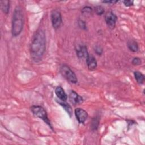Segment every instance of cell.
I'll list each match as a JSON object with an SVG mask.
<instances>
[{"label":"cell","mask_w":145,"mask_h":145,"mask_svg":"<svg viewBox=\"0 0 145 145\" xmlns=\"http://www.w3.org/2000/svg\"><path fill=\"white\" fill-rule=\"evenodd\" d=\"M46 49V37L42 29L37 30L33 36L30 53L33 61L35 62L40 61L43 57Z\"/></svg>","instance_id":"cell-1"},{"label":"cell","mask_w":145,"mask_h":145,"mask_svg":"<svg viewBox=\"0 0 145 145\" xmlns=\"http://www.w3.org/2000/svg\"><path fill=\"white\" fill-rule=\"evenodd\" d=\"M23 26L22 11L19 6L15 7L12 15L11 33L13 36H18L22 32Z\"/></svg>","instance_id":"cell-2"},{"label":"cell","mask_w":145,"mask_h":145,"mask_svg":"<svg viewBox=\"0 0 145 145\" xmlns=\"http://www.w3.org/2000/svg\"><path fill=\"white\" fill-rule=\"evenodd\" d=\"M31 109L33 114L35 116L42 120L53 130L52 126L48 118L46 112L43 107L39 105H33Z\"/></svg>","instance_id":"cell-3"},{"label":"cell","mask_w":145,"mask_h":145,"mask_svg":"<svg viewBox=\"0 0 145 145\" xmlns=\"http://www.w3.org/2000/svg\"><path fill=\"white\" fill-rule=\"evenodd\" d=\"M60 71L62 76L69 82L74 84L78 82V79L75 74L67 65H63L61 67Z\"/></svg>","instance_id":"cell-4"},{"label":"cell","mask_w":145,"mask_h":145,"mask_svg":"<svg viewBox=\"0 0 145 145\" xmlns=\"http://www.w3.org/2000/svg\"><path fill=\"white\" fill-rule=\"evenodd\" d=\"M51 21L53 27L57 29L59 28L62 23L61 12L57 10H54L51 12Z\"/></svg>","instance_id":"cell-5"},{"label":"cell","mask_w":145,"mask_h":145,"mask_svg":"<svg viewBox=\"0 0 145 145\" xmlns=\"http://www.w3.org/2000/svg\"><path fill=\"white\" fill-rule=\"evenodd\" d=\"M117 19V16L112 11L108 12L105 15V22L108 27L110 29L114 28Z\"/></svg>","instance_id":"cell-6"},{"label":"cell","mask_w":145,"mask_h":145,"mask_svg":"<svg viewBox=\"0 0 145 145\" xmlns=\"http://www.w3.org/2000/svg\"><path fill=\"white\" fill-rule=\"evenodd\" d=\"M75 114L78 121L80 123H84L88 117L87 112L82 108H76L75 110Z\"/></svg>","instance_id":"cell-7"},{"label":"cell","mask_w":145,"mask_h":145,"mask_svg":"<svg viewBox=\"0 0 145 145\" xmlns=\"http://www.w3.org/2000/svg\"><path fill=\"white\" fill-rule=\"evenodd\" d=\"M69 98L71 103L74 105L82 103L83 101V98L73 90L70 91L69 95Z\"/></svg>","instance_id":"cell-8"},{"label":"cell","mask_w":145,"mask_h":145,"mask_svg":"<svg viewBox=\"0 0 145 145\" xmlns=\"http://www.w3.org/2000/svg\"><path fill=\"white\" fill-rule=\"evenodd\" d=\"M76 55L79 58H86L88 55L87 46L84 45H80L76 48Z\"/></svg>","instance_id":"cell-9"},{"label":"cell","mask_w":145,"mask_h":145,"mask_svg":"<svg viewBox=\"0 0 145 145\" xmlns=\"http://www.w3.org/2000/svg\"><path fill=\"white\" fill-rule=\"evenodd\" d=\"M86 59V63L88 69L92 70L96 68L97 65V61L93 55L88 54V56Z\"/></svg>","instance_id":"cell-10"},{"label":"cell","mask_w":145,"mask_h":145,"mask_svg":"<svg viewBox=\"0 0 145 145\" xmlns=\"http://www.w3.org/2000/svg\"><path fill=\"white\" fill-rule=\"evenodd\" d=\"M55 93L60 100L66 101L67 99V95L65 93L63 88L61 86H58L56 88Z\"/></svg>","instance_id":"cell-11"},{"label":"cell","mask_w":145,"mask_h":145,"mask_svg":"<svg viewBox=\"0 0 145 145\" xmlns=\"http://www.w3.org/2000/svg\"><path fill=\"white\" fill-rule=\"evenodd\" d=\"M1 8L2 12L6 14H8L10 8V1L7 0L1 1Z\"/></svg>","instance_id":"cell-12"},{"label":"cell","mask_w":145,"mask_h":145,"mask_svg":"<svg viewBox=\"0 0 145 145\" xmlns=\"http://www.w3.org/2000/svg\"><path fill=\"white\" fill-rule=\"evenodd\" d=\"M58 103L63 108V109L67 112V113L69 114V115L70 116V117L72 115V108L71 107V106L67 104V103L65 102V101H62V100H59L58 101Z\"/></svg>","instance_id":"cell-13"},{"label":"cell","mask_w":145,"mask_h":145,"mask_svg":"<svg viewBox=\"0 0 145 145\" xmlns=\"http://www.w3.org/2000/svg\"><path fill=\"white\" fill-rule=\"evenodd\" d=\"M127 47L129 48V49L133 52H136L138 50L139 47H138V43L136 41H135L134 40L128 41V42L127 43Z\"/></svg>","instance_id":"cell-14"},{"label":"cell","mask_w":145,"mask_h":145,"mask_svg":"<svg viewBox=\"0 0 145 145\" xmlns=\"http://www.w3.org/2000/svg\"><path fill=\"white\" fill-rule=\"evenodd\" d=\"M134 75L137 82L139 84H142L144 80V75L139 71H136L134 72Z\"/></svg>","instance_id":"cell-15"},{"label":"cell","mask_w":145,"mask_h":145,"mask_svg":"<svg viewBox=\"0 0 145 145\" xmlns=\"http://www.w3.org/2000/svg\"><path fill=\"white\" fill-rule=\"evenodd\" d=\"M95 11L97 15H101L104 14V9L101 6H96V7H95Z\"/></svg>","instance_id":"cell-16"},{"label":"cell","mask_w":145,"mask_h":145,"mask_svg":"<svg viewBox=\"0 0 145 145\" xmlns=\"http://www.w3.org/2000/svg\"><path fill=\"white\" fill-rule=\"evenodd\" d=\"M99 119L97 117H95L92 121V130H96L99 126Z\"/></svg>","instance_id":"cell-17"},{"label":"cell","mask_w":145,"mask_h":145,"mask_svg":"<svg viewBox=\"0 0 145 145\" xmlns=\"http://www.w3.org/2000/svg\"><path fill=\"white\" fill-rule=\"evenodd\" d=\"M92 11V8L89 6H84L82 9V12L83 14H90Z\"/></svg>","instance_id":"cell-18"},{"label":"cell","mask_w":145,"mask_h":145,"mask_svg":"<svg viewBox=\"0 0 145 145\" xmlns=\"http://www.w3.org/2000/svg\"><path fill=\"white\" fill-rule=\"evenodd\" d=\"M141 59L140 58H138V57H135L133 59L132 61H131V63L133 65H135V66H138V65H140L141 64Z\"/></svg>","instance_id":"cell-19"},{"label":"cell","mask_w":145,"mask_h":145,"mask_svg":"<svg viewBox=\"0 0 145 145\" xmlns=\"http://www.w3.org/2000/svg\"><path fill=\"white\" fill-rule=\"evenodd\" d=\"M78 25H79V27L83 29H86V28H87L86 22L84 21H83V20H78Z\"/></svg>","instance_id":"cell-20"},{"label":"cell","mask_w":145,"mask_h":145,"mask_svg":"<svg viewBox=\"0 0 145 145\" xmlns=\"http://www.w3.org/2000/svg\"><path fill=\"white\" fill-rule=\"evenodd\" d=\"M95 52L97 55H101L103 53V49L100 46H96L95 48Z\"/></svg>","instance_id":"cell-21"},{"label":"cell","mask_w":145,"mask_h":145,"mask_svg":"<svg viewBox=\"0 0 145 145\" xmlns=\"http://www.w3.org/2000/svg\"><path fill=\"white\" fill-rule=\"evenodd\" d=\"M123 3L126 6H130L133 5V1H129V0H126L123 1Z\"/></svg>","instance_id":"cell-22"},{"label":"cell","mask_w":145,"mask_h":145,"mask_svg":"<svg viewBox=\"0 0 145 145\" xmlns=\"http://www.w3.org/2000/svg\"><path fill=\"white\" fill-rule=\"evenodd\" d=\"M118 1H103V3H115L117 2Z\"/></svg>","instance_id":"cell-23"}]
</instances>
